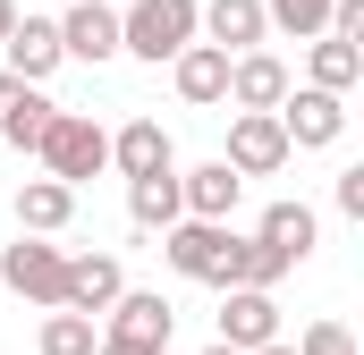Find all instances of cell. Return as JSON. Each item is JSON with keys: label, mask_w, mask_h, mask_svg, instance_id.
<instances>
[{"label": "cell", "mask_w": 364, "mask_h": 355, "mask_svg": "<svg viewBox=\"0 0 364 355\" xmlns=\"http://www.w3.org/2000/svg\"><path fill=\"white\" fill-rule=\"evenodd\" d=\"M34 161H43V178H60V186H85V178L110 170V136L93 127L85 110H51V127H43V144H34Z\"/></svg>", "instance_id": "cell-1"}, {"label": "cell", "mask_w": 364, "mask_h": 355, "mask_svg": "<svg viewBox=\"0 0 364 355\" xmlns=\"http://www.w3.org/2000/svg\"><path fill=\"white\" fill-rule=\"evenodd\" d=\"M161 254H170L178 279L237 288V254H246V237H229V229H212V220H178V229H161Z\"/></svg>", "instance_id": "cell-2"}, {"label": "cell", "mask_w": 364, "mask_h": 355, "mask_svg": "<svg viewBox=\"0 0 364 355\" xmlns=\"http://www.w3.org/2000/svg\"><path fill=\"white\" fill-rule=\"evenodd\" d=\"M195 9L203 0H127V17H119V51H136V60H178L186 43H195Z\"/></svg>", "instance_id": "cell-3"}, {"label": "cell", "mask_w": 364, "mask_h": 355, "mask_svg": "<svg viewBox=\"0 0 364 355\" xmlns=\"http://www.w3.org/2000/svg\"><path fill=\"white\" fill-rule=\"evenodd\" d=\"M60 288H68V254H60V246H43V237H17V246L0 254V296H26V305L60 313Z\"/></svg>", "instance_id": "cell-4"}, {"label": "cell", "mask_w": 364, "mask_h": 355, "mask_svg": "<svg viewBox=\"0 0 364 355\" xmlns=\"http://www.w3.org/2000/svg\"><path fill=\"white\" fill-rule=\"evenodd\" d=\"M272 119H279V136H288V153H331L348 136V102L339 93H314V85H288V102H279Z\"/></svg>", "instance_id": "cell-5"}, {"label": "cell", "mask_w": 364, "mask_h": 355, "mask_svg": "<svg viewBox=\"0 0 364 355\" xmlns=\"http://www.w3.org/2000/svg\"><path fill=\"white\" fill-rule=\"evenodd\" d=\"M237 178H272V170H288V136H279V119L272 110H237L229 119V153H220Z\"/></svg>", "instance_id": "cell-6"}, {"label": "cell", "mask_w": 364, "mask_h": 355, "mask_svg": "<svg viewBox=\"0 0 364 355\" xmlns=\"http://www.w3.org/2000/svg\"><path fill=\"white\" fill-rule=\"evenodd\" d=\"M263 34H272V26H263V0H203V9H195V43H212V51H229V60H246Z\"/></svg>", "instance_id": "cell-7"}, {"label": "cell", "mask_w": 364, "mask_h": 355, "mask_svg": "<svg viewBox=\"0 0 364 355\" xmlns=\"http://www.w3.org/2000/svg\"><path fill=\"white\" fill-rule=\"evenodd\" d=\"M237 195H246V178L229 170V161H203V170H178V220H212V229H229Z\"/></svg>", "instance_id": "cell-8"}, {"label": "cell", "mask_w": 364, "mask_h": 355, "mask_svg": "<svg viewBox=\"0 0 364 355\" xmlns=\"http://www.w3.org/2000/svg\"><path fill=\"white\" fill-rule=\"evenodd\" d=\"M127 296V271H119V254H68V288H60V313H110Z\"/></svg>", "instance_id": "cell-9"}, {"label": "cell", "mask_w": 364, "mask_h": 355, "mask_svg": "<svg viewBox=\"0 0 364 355\" xmlns=\"http://www.w3.org/2000/svg\"><path fill=\"white\" fill-rule=\"evenodd\" d=\"M170 330H178V313H170V296H161V288H127V296L110 305V330H102V339H136V347L170 355Z\"/></svg>", "instance_id": "cell-10"}, {"label": "cell", "mask_w": 364, "mask_h": 355, "mask_svg": "<svg viewBox=\"0 0 364 355\" xmlns=\"http://www.w3.org/2000/svg\"><path fill=\"white\" fill-rule=\"evenodd\" d=\"M110 170L127 178V186H136V178H170V170H178L170 127H161V119H127V127L110 136Z\"/></svg>", "instance_id": "cell-11"}, {"label": "cell", "mask_w": 364, "mask_h": 355, "mask_svg": "<svg viewBox=\"0 0 364 355\" xmlns=\"http://www.w3.org/2000/svg\"><path fill=\"white\" fill-rule=\"evenodd\" d=\"M279 339V305L263 296V288H220V347L255 355Z\"/></svg>", "instance_id": "cell-12"}, {"label": "cell", "mask_w": 364, "mask_h": 355, "mask_svg": "<svg viewBox=\"0 0 364 355\" xmlns=\"http://www.w3.org/2000/svg\"><path fill=\"white\" fill-rule=\"evenodd\" d=\"M51 26H60V60H85V68L119 60V9L77 0V9H68V17H51Z\"/></svg>", "instance_id": "cell-13"}, {"label": "cell", "mask_w": 364, "mask_h": 355, "mask_svg": "<svg viewBox=\"0 0 364 355\" xmlns=\"http://www.w3.org/2000/svg\"><path fill=\"white\" fill-rule=\"evenodd\" d=\"M170 85H178V102H195V110L229 102V51H212V43H186L178 60H170Z\"/></svg>", "instance_id": "cell-14"}, {"label": "cell", "mask_w": 364, "mask_h": 355, "mask_svg": "<svg viewBox=\"0 0 364 355\" xmlns=\"http://www.w3.org/2000/svg\"><path fill=\"white\" fill-rule=\"evenodd\" d=\"M0 51H9V77H17V85H43V77L60 68V26H51V17H17Z\"/></svg>", "instance_id": "cell-15"}, {"label": "cell", "mask_w": 364, "mask_h": 355, "mask_svg": "<svg viewBox=\"0 0 364 355\" xmlns=\"http://www.w3.org/2000/svg\"><path fill=\"white\" fill-rule=\"evenodd\" d=\"M68 220H77V186H60V178L17 186V237H60Z\"/></svg>", "instance_id": "cell-16"}, {"label": "cell", "mask_w": 364, "mask_h": 355, "mask_svg": "<svg viewBox=\"0 0 364 355\" xmlns=\"http://www.w3.org/2000/svg\"><path fill=\"white\" fill-rule=\"evenodd\" d=\"M229 102H237V110H279V102H288V68H279L272 51L229 60Z\"/></svg>", "instance_id": "cell-17"}, {"label": "cell", "mask_w": 364, "mask_h": 355, "mask_svg": "<svg viewBox=\"0 0 364 355\" xmlns=\"http://www.w3.org/2000/svg\"><path fill=\"white\" fill-rule=\"evenodd\" d=\"M314 237H322V220H314L305 203H272V212H263V229H255V246H272L288 271L314 254Z\"/></svg>", "instance_id": "cell-18"}, {"label": "cell", "mask_w": 364, "mask_h": 355, "mask_svg": "<svg viewBox=\"0 0 364 355\" xmlns=\"http://www.w3.org/2000/svg\"><path fill=\"white\" fill-rule=\"evenodd\" d=\"M364 77V43H339V34H314V51H305V85L314 93H339L348 102V85Z\"/></svg>", "instance_id": "cell-19"}, {"label": "cell", "mask_w": 364, "mask_h": 355, "mask_svg": "<svg viewBox=\"0 0 364 355\" xmlns=\"http://www.w3.org/2000/svg\"><path fill=\"white\" fill-rule=\"evenodd\" d=\"M51 110H60V102H51L43 85H17V102H9V119H0V144L34 153V144H43V127H51Z\"/></svg>", "instance_id": "cell-20"}, {"label": "cell", "mask_w": 364, "mask_h": 355, "mask_svg": "<svg viewBox=\"0 0 364 355\" xmlns=\"http://www.w3.org/2000/svg\"><path fill=\"white\" fill-rule=\"evenodd\" d=\"M127 212H136V229H178V170L170 178H136L127 186Z\"/></svg>", "instance_id": "cell-21"}, {"label": "cell", "mask_w": 364, "mask_h": 355, "mask_svg": "<svg viewBox=\"0 0 364 355\" xmlns=\"http://www.w3.org/2000/svg\"><path fill=\"white\" fill-rule=\"evenodd\" d=\"M102 347V322L85 313H43V355H93Z\"/></svg>", "instance_id": "cell-22"}, {"label": "cell", "mask_w": 364, "mask_h": 355, "mask_svg": "<svg viewBox=\"0 0 364 355\" xmlns=\"http://www.w3.org/2000/svg\"><path fill=\"white\" fill-rule=\"evenodd\" d=\"M263 26L296 34V43H314V34L331 26V0H263Z\"/></svg>", "instance_id": "cell-23"}, {"label": "cell", "mask_w": 364, "mask_h": 355, "mask_svg": "<svg viewBox=\"0 0 364 355\" xmlns=\"http://www.w3.org/2000/svg\"><path fill=\"white\" fill-rule=\"evenodd\" d=\"M279 279H288V263H279L272 246H255V237H246V254H237V288H263V296H272Z\"/></svg>", "instance_id": "cell-24"}, {"label": "cell", "mask_w": 364, "mask_h": 355, "mask_svg": "<svg viewBox=\"0 0 364 355\" xmlns=\"http://www.w3.org/2000/svg\"><path fill=\"white\" fill-rule=\"evenodd\" d=\"M296 355H356V339H348V322H314L296 339Z\"/></svg>", "instance_id": "cell-25"}, {"label": "cell", "mask_w": 364, "mask_h": 355, "mask_svg": "<svg viewBox=\"0 0 364 355\" xmlns=\"http://www.w3.org/2000/svg\"><path fill=\"white\" fill-rule=\"evenodd\" d=\"M322 34H339V43H364V0H331V26Z\"/></svg>", "instance_id": "cell-26"}, {"label": "cell", "mask_w": 364, "mask_h": 355, "mask_svg": "<svg viewBox=\"0 0 364 355\" xmlns=\"http://www.w3.org/2000/svg\"><path fill=\"white\" fill-rule=\"evenodd\" d=\"M331 195H339V212H348V220H364V170H339Z\"/></svg>", "instance_id": "cell-27"}, {"label": "cell", "mask_w": 364, "mask_h": 355, "mask_svg": "<svg viewBox=\"0 0 364 355\" xmlns=\"http://www.w3.org/2000/svg\"><path fill=\"white\" fill-rule=\"evenodd\" d=\"M93 355H153V347H136V339H102Z\"/></svg>", "instance_id": "cell-28"}, {"label": "cell", "mask_w": 364, "mask_h": 355, "mask_svg": "<svg viewBox=\"0 0 364 355\" xmlns=\"http://www.w3.org/2000/svg\"><path fill=\"white\" fill-rule=\"evenodd\" d=\"M9 102H17V77H9V68H0V119H9Z\"/></svg>", "instance_id": "cell-29"}, {"label": "cell", "mask_w": 364, "mask_h": 355, "mask_svg": "<svg viewBox=\"0 0 364 355\" xmlns=\"http://www.w3.org/2000/svg\"><path fill=\"white\" fill-rule=\"evenodd\" d=\"M9 26H17V0H0V43H9Z\"/></svg>", "instance_id": "cell-30"}, {"label": "cell", "mask_w": 364, "mask_h": 355, "mask_svg": "<svg viewBox=\"0 0 364 355\" xmlns=\"http://www.w3.org/2000/svg\"><path fill=\"white\" fill-rule=\"evenodd\" d=\"M255 355H296V347H288V339H272V347H255Z\"/></svg>", "instance_id": "cell-31"}, {"label": "cell", "mask_w": 364, "mask_h": 355, "mask_svg": "<svg viewBox=\"0 0 364 355\" xmlns=\"http://www.w3.org/2000/svg\"><path fill=\"white\" fill-rule=\"evenodd\" d=\"M203 355H237V347H220V339H212V347H203Z\"/></svg>", "instance_id": "cell-32"}, {"label": "cell", "mask_w": 364, "mask_h": 355, "mask_svg": "<svg viewBox=\"0 0 364 355\" xmlns=\"http://www.w3.org/2000/svg\"><path fill=\"white\" fill-rule=\"evenodd\" d=\"M93 9H110V0H93Z\"/></svg>", "instance_id": "cell-33"}]
</instances>
